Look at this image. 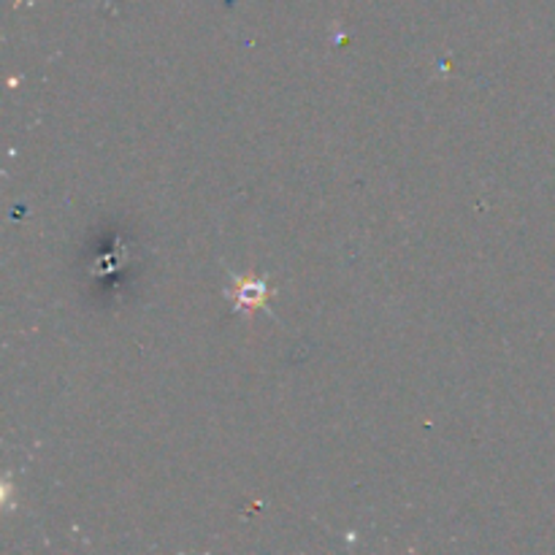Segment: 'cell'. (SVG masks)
Returning a JSON list of instances; mask_svg holds the SVG:
<instances>
[{"label": "cell", "instance_id": "1", "mask_svg": "<svg viewBox=\"0 0 555 555\" xmlns=\"http://www.w3.org/2000/svg\"><path fill=\"white\" fill-rule=\"evenodd\" d=\"M266 282H236V291H231L236 309H258L266 304Z\"/></svg>", "mask_w": 555, "mask_h": 555}]
</instances>
